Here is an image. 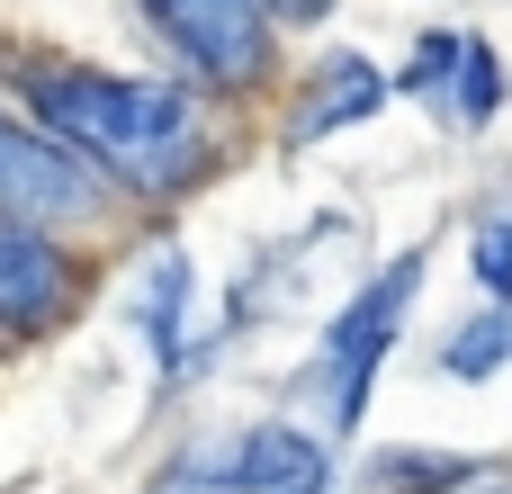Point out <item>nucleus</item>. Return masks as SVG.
Masks as SVG:
<instances>
[{
	"label": "nucleus",
	"mask_w": 512,
	"mask_h": 494,
	"mask_svg": "<svg viewBox=\"0 0 512 494\" xmlns=\"http://www.w3.org/2000/svg\"><path fill=\"white\" fill-rule=\"evenodd\" d=\"M387 99H396V72H378L369 54L333 45V54H315V63H306V81H297V99H288L279 135H288V144L306 153V144H333V135L369 126V117H378Z\"/></svg>",
	"instance_id": "nucleus-7"
},
{
	"label": "nucleus",
	"mask_w": 512,
	"mask_h": 494,
	"mask_svg": "<svg viewBox=\"0 0 512 494\" xmlns=\"http://www.w3.org/2000/svg\"><path fill=\"white\" fill-rule=\"evenodd\" d=\"M153 18V36L189 63V81L207 90H270L279 72V18L261 0H135Z\"/></svg>",
	"instance_id": "nucleus-5"
},
{
	"label": "nucleus",
	"mask_w": 512,
	"mask_h": 494,
	"mask_svg": "<svg viewBox=\"0 0 512 494\" xmlns=\"http://www.w3.org/2000/svg\"><path fill=\"white\" fill-rule=\"evenodd\" d=\"M153 494H342V450L315 423H234L216 441H198L189 459H171V477Z\"/></svg>",
	"instance_id": "nucleus-3"
},
{
	"label": "nucleus",
	"mask_w": 512,
	"mask_h": 494,
	"mask_svg": "<svg viewBox=\"0 0 512 494\" xmlns=\"http://www.w3.org/2000/svg\"><path fill=\"white\" fill-rule=\"evenodd\" d=\"M396 99H414L441 135H495V117L512 99V72L486 27H423L405 72H396Z\"/></svg>",
	"instance_id": "nucleus-6"
},
{
	"label": "nucleus",
	"mask_w": 512,
	"mask_h": 494,
	"mask_svg": "<svg viewBox=\"0 0 512 494\" xmlns=\"http://www.w3.org/2000/svg\"><path fill=\"white\" fill-rule=\"evenodd\" d=\"M468 279L486 306H512V189L468 207Z\"/></svg>",
	"instance_id": "nucleus-12"
},
{
	"label": "nucleus",
	"mask_w": 512,
	"mask_h": 494,
	"mask_svg": "<svg viewBox=\"0 0 512 494\" xmlns=\"http://www.w3.org/2000/svg\"><path fill=\"white\" fill-rule=\"evenodd\" d=\"M504 369H512V306H486V297H477V315H459V324L441 333L432 378H450V387H486V378H504Z\"/></svg>",
	"instance_id": "nucleus-11"
},
{
	"label": "nucleus",
	"mask_w": 512,
	"mask_h": 494,
	"mask_svg": "<svg viewBox=\"0 0 512 494\" xmlns=\"http://www.w3.org/2000/svg\"><path fill=\"white\" fill-rule=\"evenodd\" d=\"M423 270H432V252L405 243V252H387V261L324 315V333H315V351H306V369H297V396H306V414H315V432H324L333 450L360 441V423H369V405H378V378H387V360H396V342H405V315H414V297H423Z\"/></svg>",
	"instance_id": "nucleus-2"
},
{
	"label": "nucleus",
	"mask_w": 512,
	"mask_h": 494,
	"mask_svg": "<svg viewBox=\"0 0 512 494\" xmlns=\"http://www.w3.org/2000/svg\"><path fill=\"white\" fill-rule=\"evenodd\" d=\"M504 477L495 450H432V441H387L369 468H360V494H477Z\"/></svg>",
	"instance_id": "nucleus-10"
},
{
	"label": "nucleus",
	"mask_w": 512,
	"mask_h": 494,
	"mask_svg": "<svg viewBox=\"0 0 512 494\" xmlns=\"http://www.w3.org/2000/svg\"><path fill=\"white\" fill-rule=\"evenodd\" d=\"M279 27H315V18H333V0H261Z\"/></svg>",
	"instance_id": "nucleus-13"
},
{
	"label": "nucleus",
	"mask_w": 512,
	"mask_h": 494,
	"mask_svg": "<svg viewBox=\"0 0 512 494\" xmlns=\"http://www.w3.org/2000/svg\"><path fill=\"white\" fill-rule=\"evenodd\" d=\"M108 207H117V189L90 171V162H72L36 117H9L0 108V216L9 225H36V234H90V225H108Z\"/></svg>",
	"instance_id": "nucleus-4"
},
{
	"label": "nucleus",
	"mask_w": 512,
	"mask_h": 494,
	"mask_svg": "<svg viewBox=\"0 0 512 494\" xmlns=\"http://www.w3.org/2000/svg\"><path fill=\"white\" fill-rule=\"evenodd\" d=\"M477 494H512V468H504V477H495V486H477Z\"/></svg>",
	"instance_id": "nucleus-14"
},
{
	"label": "nucleus",
	"mask_w": 512,
	"mask_h": 494,
	"mask_svg": "<svg viewBox=\"0 0 512 494\" xmlns=\"http://www.w3.org/2000/svg\"><path fill=\"white\" fill-rule=\"evenodd\" d=\"M0 72L18 90V108L135 207H180L225 171V135L189 81L108 72V63H72V54H18Z\"/></svg>",
	"instance_id": "nucleus-1"
},
{
	"label": "nucleus",
	"mask_w": 512,
	"mask_h": 494,
	"mask_svg": "<svg viewBox=\"0 0 512 494\" xmlns=\"http://www.w3.org/2000/svg\"><path fill=\"white\" fill-rule=\"evenodd\" d=\"M189 297H198L189 252H180V243H162V252L144 261V279H135V333H144V351H153V369H162V378H189V369L207 360V342L189 333Z\"/></svg>",
	"instance_id": "nucleus-9"
},
{
	"label": "nucleus",
	"mask_w": 512,
	"mask_h": 494,
	"mask_svg": "<svg viewBox=\"0 0 512 494\" xmlns=\"http://www.w3.org/2000/svg\"><path fill=\"white\" fill-rule=\"evenodd\" d=\"M72 306H81V261L54 234L0 216V324L9 333H54Z\"/></svg>",
	"instance_id": "nucleus-8"
}]
</instances>
